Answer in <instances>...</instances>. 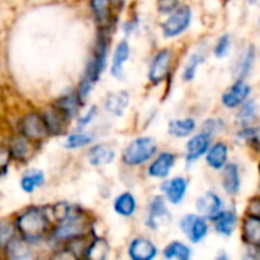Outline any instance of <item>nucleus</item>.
Listing matches in <instances>:
<instances>
[{
    "instance_id": "5701e85b",
    "label": "nucleus",
    "mask_w": 260,
    "mask_h": 260,
    "mask_svg": "<svg viewBox=\"0 0 260 260\" xmlns=\"http://www.w3.org/2000/svg\"><path fill=\"white\" fill-rule=\"evenodd\" d=\"M229 139L232 140L233 146L247 149L251 157L257 158L260 155V122L251 126L233 128Z\"/></svg>"
},
{
    "instance_id": "e433bc0d",
    "label": "nucleus",
    "mask_w": 260,
    "mask_h": 260,
    "mask_svg": "<svg viewBox=\"0 0 260 260\" xmlns=\"http://www.w3.org/2000/svg\"><path fill=\"white\" fill-rule=\"evenodd\" d=\"M145 29V20L139 9H133L128 12V15L119 21V30L123 38L131 40L133 37H137Z\"/></svg>"
},
{
    "instance_id": "f257e3e1",
    "label": "nucleus",
    "mask_w": 260,
    "mask_h": 260,
    "mask_svg": "<svg viewBox=\"0 0 260 260\" xmlns=\"http://www.w3.org/2000/svg\"><path fill=\"white\" fill-rule=\"evenodd\" d=\"M181 47L178 44H157L148 59L145 67V81L148 88L161 90L163 101L169 98L175 78L178 76V69L183 56Z\"/></svg>"
},
{
    "instance_id": "9b49d317",
    "label": "nucleus",
    "mask_w": 260,
    "mask_h": 260,
    "mask_svg": "<svg viewBox=\"0 0 260 260\" xmlns=\"http://www.w3.org/2000/svg\"><path fill=\"white\" fill-rule=\"evenodd\" d=\"M181 163V154L180 151L174 148H165L161 146L160 151L155 154V157L148 163V166L142 171L143 178L154 183H161L166 178L172 177L178 165Z\"/></svg>"
},
{
    "instance_id": "a211bd4d",
    "label": "nucleus",
    "mask_w": 260,
    "mask_h": 260,
    "mask_svg": "<svg viewBox=\"0 0 260 260\" xmlns=\"http://www.w3.org/2000/svg\"><path fill=\"white\" fill-rule=\"evenodd\" d=\"M229 203L230 201L222 195L218 187H207L195 197L193 210L212 221L229 206Z\"/></svg>"
},
{
    "instance_id": "2eb2a0df",
    "label": "nucleus",
    "mask_w": 260,
    "mask_h": 260,
    "mask_svg": "<svg viewBox=\"0 0 260 260\" xmlns=\"http://www.w3.org/2000/svg\"><path fill=\"white\" fill-rule=\"evenodd\" d=\"M212 143H213V139L200 129L193 136H190L187 140H184L183 148L180 151L181 163H183L184 169L190 171L195 166H198L200 163H203Z\"/></svg>"
},
{
    "instance_id": "c03bdc74",
    "label": "nucleus",
    "mask_w": 260,
    "mask_h": 260,
    "mask_svg": "<svg viewBox=\"0 0 260 260\" xmlns=\"http://www.w3.org/2000/svg\"><path fill=\"white\" fill-rule=\"evenodd\" d=\"M242 212L260 216V192H257L256 195H253V197H250V198L247 200L245 207H244Z\"/></svg>"
},
{
    "instance_id": "20e7f679",
    "label": "nucleus",
    "mask_w": 260,
    "mask_h": 260,
    "mask_svg": "<svg viewBox=\"0 0 260 260\" xmlns=\"http://www.w3.org/2000/svg\"><path fill=\"white\" fill-rule=\"evenodd\" d=\"M93 235V221L87 210L73 204L67 216L56 224H53L50 230V241L59 245H69L78 239H84Z\"/></svg>"
},
{
    "instance_id": "f704fd0d",
    "label": "nucleus",
    "mask_w": 260,
    "mask_h": 260,
    "mask_svg": "<svg viewBox=\"0 0 260 260\" xmlns=\"http://www.w3.org/2000/svg\"><path fill=\"white\" fill-rule=\"evenodd\" d=\"M5 260H35V253L30 248V244L23 241L20 236H15L5 248Z\"/></svg>"
},
{
    "instance_id": "f3484780",
    "label": "nucleus",
    "mask_w": 260,
    "mask_h": 260,
    "mask_svg": "<svg viewBox=\"0 0 260 260\" xmlns=\"http://www.w3.org/2000/svg\"><path fill=\"white\" fill-rule=\"evenodd\" d=\"M242 221V210L239 209L238 203L230 201L229 206L216 216L212 222V235L221 239H232L239 233Z\"/></svg>"
},
{
    "instance_id": "72a5a7b5",
    "label": "nucleus",
    "mask_w": 260,
    "mask_h": 260,
    "mask_svg": "<svg viewBox=\"0 0 260 260\" xmlns=\"http://www.w3.org/2000/svg\"><path fill=\"white\" fill-rule=\"evenodd\" d=\"M110 256V242L104 236L91 235L81 260H108Z\"/></svg>"
},
{
    "instance_id": "c85d7f7f",
    "label": "nucleus",
    "mask_w": 260,
    "mask_h": 260,
    "mask_svg": "<svg viewBox=\"0 0 260 260\" xmlns=\"http://www.w3.org/2000/svg\"><path fill=\"white\" fill-rule=\"evenodd\" d=\"M119 157L117 148L110 142H96L87 151V160L93 168H107Z\"/></svg>"
},
{
    "instance_id": "09e8293b",
    "label": "nucleus",
    "mask_w": 260,
    "mask_h": 260,
    "mask_svg": "<svg viewBox=\"0 0 260 260\" xmlns=\"http://www.w3.org/2000/svg\"><path fill=\"white\" fill-rule=\"evenodd\" d=\"M110 2H111V5L114 6V9H116L119 14H122V12L125 11L126 3H128V0H110Z\"/></svg>"
},
{
    "instance_id": "aec40b11",
    "label": "nucleus",
    "mask_w": 260,
    "mask_h": 260,
    "mask_svg": "<svg viewBox=\"0 0 260 260\" xmlns=\"http://www.w3.org/2000/svg\"><path fill=\"white\" fill-rule=\"evenodd\" d=\"M133 56V46L128 38H119L113 49H111V56H110V66L108 72L113 79L123 82L126 78V66L129 64Z\"/></svg>"
},
{
    "instance_id": "c9c22d12",
    "label": "nucleus",
    "mask_w": 260,
    "mask_h": 260,
    "mask_svg": "<svg viewBox=\"0 0 260 260\" xmlns=\"http://www.w3.org/2000/svg\"><path fill=\"white\" fill-rule=\"evenodd\" d=\"M11 155V160L14 161H27L34 154V142L23 136H15L9 140V145L6 146Z\"/></svg>"
},
{
    "instance_id": "4c0bfd02",
    "label": "nucleus",
    "mask_w": 260,
    "mask_h": 260,
    "mask_svg": "<svg viewBox=\"0 0 260 260\" xmlns=\"http://www.w3.org/2000/svg\"><path fill=\"white\" fill-rule=\"evenodd\" d=\"M43 117H44V122L47 125V129H49L50 136H61V134L66 133L69 120L66 119V116L55 105L47 108L43 113Z\"/></svg>"
},
{
    "instance_id": "f8f14e48",
    "label": "nucleus",
    "mask_w": 260,
    "mask_h": 260,
    "mask_svg": "<svg viewBox=\"0 0 260 260\" xmlns=\"http://www.w3.org/2000/svg\"><path fill=\"white\" fill-rule=\"evenodd\" d=\"M256 96L254 84L248 79H232L219 93L218 105L222 113L233 114L241 105Z\"/></svg>"
},
{
    "instance_id": "473e14b6",
    "label": "nucleus",
    "mask_w": 260,
    "mask_h": 260,
    "mask_svg": "<svg viewBox=\"0 0 260 260\" xmlns=\"http://www.w3.org/2000/svg\"><path fill=\"white\" fill-rule=\"evenodd\" d=\"M55 107L70 122L72 119H78V116L81 114V110L85 107V104L81 101V98H79L76 90H70V91L64 93L62 96L58 98V101L55 102Z\"/></svg>"
},
{
    "instance_id": "9d476101",
    "label": "nucleus",
    "mask_w": 260,
    "mask_h": 260,
    "mask_svg": "<svg viewBox=\"0 0 260 260\" xmlns=\"http://www.w3.org/2000/svg\"><path fill=\"white\" fill-rule=\"evenodd\" d=\"M175 227L178 233L183 236V239L187 241L193 247L203 245L212 235L210 219L204 218L195 210L181 213L175 221Z\"/></svg>"
},
{
    "instance_id": "ea45409f",
    "label": "nucleus",
    "mask_w": 260,
    "mask_h": 260,
    "mask_svg": "<svg viewBox=\"0 0 260 260\" xmlns=\"http://www.w3.org/2000/svg\"><path fill=\"white\" fill-rule=\"evenodd\" d=\"M46 181V175L40 169H27L20 178V189L24 193H32L41 187Z\"/></svg>"
},
{
    "instance_id": "49530a36",
    "label": "nucleus",
    "mask_w": 260,
    "mask_h": 260,
    "mask_svg": "<svg viewBox=\"0 0 260 260\" xmlns=\"http://www.w3.org/2000/svg\"><path fill=\"white\" fill-rule=\"evenodd\" d=\"M11 155H9V151L8 148H3L0 146V169H5L8 166V163H11Z\"/></svg>"
},
{
    "instance_id": "8fccbe9b",
    "label": "nucleus",
    "mask_w": 260,
    "mask_h": 260,
    "mask_svg": "<svg viewBox=\"0 0 260 260\" xmlns=\"http://www.w3.org/2000/svg\"><path fill=\"white\" fill-rule=\"evenodd\" d=\"M244 2V5L245 6H248V8H260V0H242Z\"/></svg>"
},
{
    "instance_id": "423d86ee",
    "label": "nucleus",
    "mask_w": 260,
    "mask_h": 260,
    "mask_svg": "<svg viewBox=\"0 0 260 260\" xmlns=\"http://www.w3.org/2000/svg\"><path fill=\"white\" fill-rule=\"evenodd\" d=\"M15 230L18 236L27 244H40L49 238L53 227L50 219V212L46 207H27L15 218Z\"/></svg>"
},
{
    "instance_id": "6e6552de",
    "label": "nucleus",
    "mask_w": 260,
    "mask_h": 260,
    "mask_svg": "<svg viewBox=\"0 0 260 260\" xmlns=\"http://www.w3.org/2000/svg\"><path fill=\"white\" fill-rule=\"evenodd\" d=\"M175 224V216L172 207L168 201L155 190L151 193L145 203L142 213V225L149 235H158Z\"/></svg>"
},
{
    "instance_id": "39448f33",
    "label": "nucleus",
    "mask_w": 260,
    "mask_h": 260,
    "mask_svg": "<svg viewBox=\"0 0 260 260\" xmlns=\"http://www.w3.org/2000/svg\"><path fill=\"white\" fill-rule=\"evenodd\" d=\"M158 139L148 133H140L131 137L120 149V165L128 171H143L148 163L160 151Z\"/></svg>"
},
{
    "instance_id": "b1692460",
    "label": "nucleus",
    "mask_w": 260,
    "mask_h": 260,
    "mask_svg": "<svg viewBox=\"0 0 260 260\" xmlns=\"http://www.w3.org/2000/svg\"><path fill=\"white\" fill-rule=\"evenodd\" d=\"M232 129H233L232 119L222 111L209 113V114H206V116H203L200 119V131L206 133L213 140L229 137Z\"/></svg>"
},
{
    "instance_id": "2f4dec72",
    "label": "nucleus",
    "mask_w": 260,
    "mask_h": 260,
    "mask_svg": "<svg viewBox=\"0 0 260 260\" xmlns=\"http://www.w3.org/2000/svg\"><path fill=\"white\" fill-rule=\"evenodd\" d=\"M195 247L183 238H172L161 247V260H193Z\"/></svg>"
},
{
    "instance_id": "de8ad7c7",
    "label": "nucleus",
    "mask_w": 260,
    "mask_h": 260,
    "mask_svg": "<svg viewBox=\"0 0 260 260\" xmlns=\"http://www.w3.org/2000/svg\"><path fill=\"white\" fill-rule=\"evenodd\" d=\"M212 260H235V259H233V256H232L227 250L221 248V250H218V251L213 254Z\"/></svg>"
},
{
    "instance_id": "a19ab883",
    "label": "nucleus",
    "mask_w": 260,
    "mask_h": 260,
    "mask_svg": "<svg viewBox=\"0 0 260 260\" xmlns=\"http://www.w3.org/2000/svg\"><path fill=\"white\" fill-rule=\"evenodd\" d=\"M99 117V107L98 105H88L76 119V129L78 131H84L87 129L90 125H93L96 122V119Z\"/></svg>"
},
{
    "instance_id": "1a4fd4ad",
    "label": "nucleus",
    "mask_w": 260,
    "mask_h": 260,
    "mask_svg": "<svg viewBox=\"0 0 260 260\" xmlns=\"http://www.w3.org/2000/svg\"><path fill=\"white\" fill-rule=\"evenodd\" d=\"M260 64V47L254 40L241 41L230 59L232 79H248L256 75Z\"/></svg>"
},
{
    "instance_id": "0eeeda50",
    "label": "nucleus",
    "mask_w": 260,
    "mask_h": 260,
    "mask_svg": "<svg viewBox=\"0 0 260 260\" xmlns=\"http://www.w3.org/2000/svg\"><path fill=\"white\" fill-rule=\"evenodd\" d=\"M210 40L209 37H201L193 41L187 49L183 50L178 79L184 85H190L197 81L201 69L210 61Z\"/></svg>"
},
{
    "instance_id": "ddd939ff",
    "label": "nucleus",
    "mask_w": 260,
    "mask_h": 260,
    "mask_svg": "<svg viewBox=\"0 0 260 260\" xmlns=\"http://www.w3.org/2000/svg\"><path fill=\"white\" fill-rule=\"evenodd\" d=\"M192 180L186 174H174L165 181L157 184V192L168 201L172 209L181 207L190 193Z\"/></svg>"
},
{
    "instance_id": "7ed1b4c3",
    "label": "nucleus",
    "mask_w": 260,
    "mask_h": 260,
    "mask_svg": "<svg viewBox=\"0 0 260 260\" xmlns=\"http://www.w3.org/2000/svg\"><path fill=\"white\" fill-rule=\"evenodd\" d=\"M197 20V9L190 0H186L177 11L157 20V38L165 44H178L184 40Z\"/></svg>"
},
{
    "instance_id": "dca6fc26",
    "label": "nucleus",
    "mask_w": 260,
    "mask_h": 260,
    "mask_svg": "<svg viewBox=\"0 0 260 260\" xmlns=\"http://www.w3.org/2000/svg\"><path fill=\"white\" fill-rule=\"evenodd\" d=\"M126 260H160L161 245L149 233L134 235L125 247Z\"/></svg>"
},
{
    "instance_id": "f03ea898",
    "label": "nucleus",
    "mask_w": 260,
    "mask_h": 260,
    "mask_svg": "<svg viewBox=\"0 0 260 260\" xmlns=\"http://www.w3.org/2000/svg\"><path fill=\"white\" fill-rule=\"evenodd\" d=\"M113 34L111 30H96L94 43L90 52V56L87 59L85 69L82 72V76L78 84V94L84 104H87L90 94L93 93L94 87L104 76V73L108 70L110 66V56H111V44H113Z\"/></svg>"
},
{
    "instance_id": "6ab92c4d",
    "label": "nucleus",
    "mask_w": 260,
    "mask_h": 260,
    "mask_svg": "<svg viewBox=\"0 0 260 260\" xmlns=\"http://www.w3.org/2000/svg\"><path fill=\"white\" fill-rule=\"evenodd\" d=\"M233 148L235 146L229 137L215 139L203 160L204 168L213 174H219L233 160Z\"/></svg>"
},
{
    "instance_id": "412c9836",
    "label": "nucleus",
    "mask_w": 260,
    "mask_h": 260,
    "mask_svg": "<svg viewBox=\"0 0 260 260\" xmlns=\"http://www.w3.org/2000/svg\"><path fill=\"white\" fill-rule=\"evenodd\" d=\"M200 119L193 113L172 116L166 122V136L175 142H184L200 129Z\"/></svg>"
},
{
    "instance_id": "cd10ccee",
    "label": "nucleus",
    "mask_w": 260,
    "mask_h": 260,
    "mask_svg": "<svg viewBox=\"0 0 260 260\" xmlns=\"http://www.w3.org/2000/svg\"><path fill=\"white\" fill-rule=\"evenodd\" d=\"M111 209H113V213L122 219H134L140 213L139 197L133 190L125 189L114 195L111 201Z\"/></svg>"
},
{
    "instance_id": "a18cd8bd",
    "label": "nucleus",
    "mask_w": 260,
    "mask_h": 260,
    "mask_svg": "<svg viewBox=\"0 0 260 260\" xmlns=\"http://www.w3.org/2000/svg\"><path fill=\"white\" fill-rule=\"evenodd\" d=\"M239 260H260V250L244 247V250L239 256Z\"/></svg>"
},
{
    "instance_id": "7c9ffc66",
    "label": "nucleus",
    "mask_w": 260,
    "mask_h": 260,
    "mask_svg": "<svg viewBox=\"0 0 260 260\" xmlns=\"http://www.w3.org/2000/svg\"><path fill=\"white\" fill-rule=\"evenodd\" d=\"M233 128L241 126H251L260 122V99L257 96H253L250 101H247L244 105H241L233 114H230Z\"/></svg>"
},
{
    "instance_id": "a878e982",
    "label": "nucleus",
    "mask_w": 260,
    "mask_h": 260,
    "mask_svg": "<svg viewBox=\"0 0 260 260\" xmlns=\"http://www.w3.org/2000/svg\"><path fill=\"white\" fill-rule=\"evenodd\" d=\"M131 102H133L131 91L126 88H119V90L108 91L105 94L102 108L108 116H111L114 119H122L128 113Z\"/></svg>"
},
{
    "instance_id": "864d4df0",
    "label": "nucleus",
    "mask_w": 260,
    "mask_h": 260,
    "mask_svg": "<svg viewBox=\"0 0 260 260\" xmlns=\"http://www.w3.org/2000/svg\"><path fill=\"white\" fill-rule=\"evenodd\" d=\"M257 172H259V192H260V169H257Z\"/></svg>"
},
{
    "instance_id": "79ce46f5",
    "label": "nucleus",
    "mask_w": 260,
    "mask_h": 260,
    "mask_svg": "<svg viewBox=\"0 0 260 260\" xmlns=\"http://www.w3.org/2000/svg\"><path fill=\"white\" fill-rule=\"evenodd\" d=\"M184 2L186 0H154V12L157 15V20L177 11Z\"/></svg>"
},
{
    "instance_id": "4468645a",
    "label": "nucleus",
    "mask_w": 260,
    "mask_h": 260,
    "mask_svg": "<svg viewBox=\"0 0 260 260\" xmlns=\"http://www.w3.org/2000/svg\"><path fill=\"white\" fill-rule=\"evenodd\" d=\"M218 189L229 201H238L244 192V166L239 160H232L218 174Z\"/></svg>"
},
{
    "instance_id": "58836bf2",
    "label": "nucleus",
    "mask_w": 260,
    "mask_h": 260,
    "mask_svg": "<svg viewBox=\"0 0 260 260\" xmlns=\"http://www.w3.org/2000/svg\"><path fill=\"white\" fill-rule=\"evenodd\" d=\"M98 142V136L93 131H75L66 137L64 148L66 149H82V148H90Z\"/></svg>"
},
{
    "instance_id": "393cba45",
    "label": "nucleus",
    "mask_w": 260,
    "mask_h": 260,
    "mask_svg": "<svg viewBox=\"0 0 260 260\" xmlns=\"http://www.w3.org/2000/svg\"><path fill=\"white\" fill-rule=\"evenodd\" d=\"M18 131H20V136L29 139L34 143L41 142L50 136L43 114L37 113V111H30L21 117L20 125H18Z\"/></svg>"
},
{
    "instance_id": "c756f323",
    "label": "nucleus",
    "mask_w": 260,
    "mask_h": 260,
    "mask_svg": "<svg viewBox=\"0 0 260 260\" xmlns=\"http://www.w3.org/2000/svg\"><path fill=\"white\" fill-rule=\"evenodd\" d=\"M238 235L242 247L260 250V216L242 212V221Z\"/></svg>"
},
{
    "instance_id": "603ef678",
    "label": "nucleus",
    "mask_w": 260,
    "mask_h": 260,
    "mask_svg": "<svg viewBox=\"0 0 260 260\" xmlns=\"http://www.w3.org/2000/svg\"><path fill=\"white\" fill-rule=\"evenodd\" d=\"M256 160H257V169H260V155L256 158Z\"/></svg>"
},
{
    "instance_id": "bb28decb",
    "label": "nucleus",
    "mask_w": 260,
    "mask_h": 260,
    "mask_svg": "<svg viewBox=\"0 0 260 260\" xmlns=\"http://www.w3.org/2000/svg\"><path fill=\"white\" fill-rule=\"evenodd\" d=\"M239 41L232 30H222L210 40V58L222 62L232 59Z\"/></svg>"
},
{
    "instance_id": "3c124183",
    "label": "nucleus",
    "mask_w": 260,
    "mask_h": 260,
    "mask_svg": "<svg viewBox=\"0 0 260 260\" xmlns=\"http://www.w3.org/2000/svg\"><path fill=\"white\" fill-rule=\"evenodd\" d=\"M254 24H256V29L260 32V11L259 14H257V17H256V21H254Z\"/></svg>"
},
{
    "instance_id": "37998d69",
    "label": "nucleus",
    "mask_w": 260,
    "mask_h": 260,
    "mask_svg": "<svg viewBox=\"0 0 260 260\" xmlns=\"http://www.w3.org/2000/svg\"><path fill=\"white\" fill-rule=\"evenodd\" d=\"M17 235L15 224L8 219L0 221V250H3Z\"/></svg>"
},
{
    "instance_id": "4be33fe9",
    "label": "nucleus",
    "mask_w": 260,
    "mask_h": 260,
    "mask_svg": "<svg viewBox=\"0 0 260 260\" xmlns=\"http://www.w3.org/2000/svg\"><path fill=\"white\" fill-rule=\"evenodd\" d=\"M88 8L98 29L116 32L119 27V12L110 0H88Z\"/></svg>"
}]
</instances>
